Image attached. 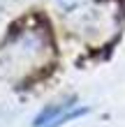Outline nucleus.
<instances>
[{
    "label": "nucleus",
    "mask_w": 125,
    "mask_h": 127,
    "mask_svg": "<svg viewBox=\"0 0 125 127\" xmlns=\"http://www.w3.org/2000/svg\"><path fill=\"white\" fill-rule=\"evenodd\" d=\"M51 37L46 28H26L2 46L0 63L9 67H33L51 56Z\"/></svg>",
    "instance_id": "nucleus-1"
},
{
    "label": "nucleus",
    "mask_w": 125,
    "mask_h": 127,
    "mask_svg": "<svg viewBox=\"0 0 125 127\" xmlns=\"http://www.w3.org/2000/svg\"><path fill=\"white\" fill-rule=\"evenodd\" d=\"M72 106H74V99H67L63 104H51V106H46L42 113H37V118H35L33 125L35 127H49V125H53L58 118H63Z\"/></svg>",
    "instance_id": "nucleus-2"
},
{
    "label": "nucleus",
    "mask_w": 125,
    "mask_h": 127,
    "mask_svg": "<svg viewBox=\"0 0 125 127\" xmlns=\"http://www.w3.org/2000/svg\"><path fill=\"white\" fill-rule=\"evenodd\" d=\"M56 2H58V7H60L63 12H72V9H77V7L86 5L88 0H56Z\"/></svg>",
    "instance_id": "nucleus-3"
}]
</instances>
